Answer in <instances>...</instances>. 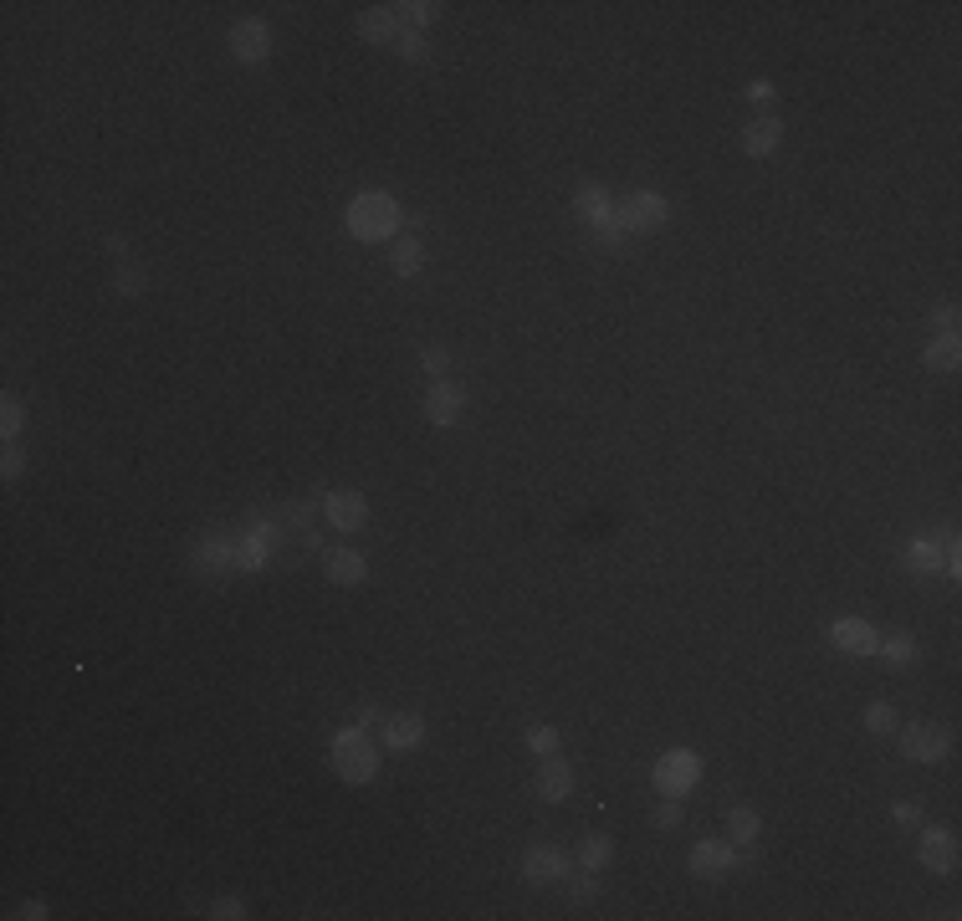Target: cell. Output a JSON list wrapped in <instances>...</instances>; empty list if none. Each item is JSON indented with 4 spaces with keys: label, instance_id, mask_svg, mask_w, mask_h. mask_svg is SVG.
Returning <instances> with one entry per match:
<instances>
[{
    "label": "cell",
    "instance_id": "6da1fadb",
    "mask_svg": "<svg viewBox=\"0 0 962 921\" xmlns=\"http://www.w3.org/2000/svg\"><path fill=\"white\" fill-rule=\"evenodd\" d=\"M348 231H354L359 241H389V236L400 231V205H395V195H379V190L354 195V205H348Z\"/></svg>",
    "mask_w": 962,
    "mask_h": 921
},
{
    "label": "cell",
    "instance_id": "7a4b0ae2",
    "mask_svg": "<svg viewBox=\"0 0 962 921\" xmlns=\"http://www.w3.org/2000/svg\"><path fill=\"white\" fill-rule=\"evenodd\" d=\"M236 538L231 533H221V528H210V533H200L195 538V548H190V574L195 579H205V584H221L226 574H236Z\"/></svg>",
    "mask_w": 962,
    "mask_h": 921
},
{
    "label": "cell",
    "instance_id": "3957f363",
    "mask_svg": "<svg viewBox=\"0 0 962 921\" xmlns=\"http://www.w3.org/2000/svg\"><path fill=\"white\" fill-rule=\"evenodd\" d=\"M333 768L343 783H369L374 768H379V748L364 737V727H343L333 737Z\"/></svg>",
    "mask_w": 962,
    "mask_h": 921
},
{
    "label": "cell",
    "instance_id": "277c9868",
    "mask_svg": "<svg viewBox=\"0 0 962 921\" xmlns=\"http://www.w3.org/2000/svg\"><path fill=\"white\" fill-rule=\"evenodd\" d=\"M666 200L655 195V190H635V195H625L620 205H615V221H620V231L625 236H640V231H661L666 226Z\"/></svg>",
    "mask_w": 962,
    "mask_h": 921
},
{
    "label": "cell",
    "instance_id": "5b68a950",
    "mask_svg": "<svg viewBox=\"0 0 962 921\" xmlns=\"http://www.w3.org/2000/svg\"><path fill=\"white\" fill-rule=\"evenodd\" d=\"M696 778H702V758L696 753H666L661 763H655V773H650V783L661 788V799H686L691 788H696Z\"/></svg>",
    "mask_w": 962,
    "mask_h": 921
},
{
    "label": "cell",
    "instance_id": "8992f818",
    "mask_svg": "<svg viewBox=\"0 0 962 921\" xmlns=\"http://www.w3.org/2000/svg\"><path fill=\"white\" fill-rule=\"evenodd\" d=\"M231 57L236 62H246V67H256V62H267L272 57V47H277V36H272V26L261 21V16H246V21H236L231 26Z\"/></svg>",
    "mask_w": 962,
    "mask_h": 921
},
{
    "label": "cell",
    "instance_id": "52a82bcc",
    "mask_svg": "<svg viewBox=\"0 0 962 921\" xmlns=\"http://www.w3.org/2000/svg\"><path fill=\"white\" fill-rule=\"evenodd\" d=\"M947 748H952L947 727H932V722H911V727H901V753H906L911 763H942Z\"/></svg>",
    "mask_w": 962,
    "mask_h": 921
},
{
    "label": "cell",
    "instance_id": "ba28073f",
    "mask_svg": "<svg viewBox=\"0 0 962 921\" xmlns=\"http://www.w3.org/2000/svg\"><path fill=\"white\" fill-rule=\"evenodd\" d=\"M691 870H696V881H727L737 870V845L732 840H702L691 850Z\"/></svg>",
    "mask_w": 962,
    "mask_h": 921
},
{
    "label": "cell",
    "instance_id": "9c48e42d",
    "mask_svg": "<svg viewBox=\"0 0 962 921\" xmlns=\"http://www.w3.org/2000/svg\"><path fill=\"white\" fill-rule=\"evenodd\" d=\"M916 855H922V865H927L932 875H952V870H957V835H952L947 824H927Z\"/></svg>",
    "mask_w": 962,
    "mask_h": 921
},
{
    "label": "cell",
    "instance_id": "30bf717a",
    "mask_svg": "<svg viewBox=\"0 0 962 921\" xmlns=\"http://www.w3.org/2000/svg\"><path fill=\"white\" fill-rule=\"evenodd\" d=\"M461 410H466V389L451 384V379H430V389H425V420H430V425H456Z\"/></svg>",
    "mask_w": 962,
    "mask_h": 921
},
{
    "label": "cell",
    "instance_id": "8fae6325",
    "mask_svg": "<svg viewBox=\"0 0 962 921\" xmlns=\"http://www.w3.org/2000/svg\"><path fill=\"white\" fill-rule=\"evenodd\" d=\"M568 870H574V865H568V855L558 845H533L528 855H522V881H533V886H553V881H563Z\"/></svg>",
    "mask_w": 962,
    "mask_h": 921
},
{
    "label": "cell",
    "instance_id": "7c38bea8",
    "mask_svg": "<svg viewBox=\"0 0 962 921\" xmlns=\"http://www.w3.org/2000/svg\"><path fill=\"white\" fill-rule=\"evenodd\" d=\"M947 543H952V533H916L906 543V568L911 574H937V568H947Z\"/></svg>",
    "mask_w": 962,
    "mask_h": 921
},
{
    "label": "cell",
    "instance_id": "4fadbf2b",
    "mask_svg": "<svg viewBox=\"0 0 962 921\" xmlns=\"http://www.w3.org/2000/svg\"><path fill=\"white\" fill-rule=\"evenodd\" d=\"M323 574H328V584H338V589H359V584L369 579V563H364L359 548H328V553H323Z\"/></svg>",
    "mask_w": 962,
    "mask_h": 921
},
{
    "label": "cell",
    "instance_id": "5bb4252c",
    "mask_svg": "<svg viewBox=\"0 0 962 921\" xmlns=\"http://www.w3.org/2000/svg\"><path fill=\"white\" fill-rule=\"evenodd\" d=\"M829 640H835L840 650H850V655H876V650H881L876 625H870V620H855V614H845V620L829 625Z\"/></svg>",
    "mask_w": 962,
    "mask_h": 921
},
{
    "label": "cell",
    "instance_id": "9a60e30c",
    "mask_svg": "<svg viewBox=\"0 0 962 921\" xmlns=\"http://www.w3.org/2000/svg\"><path fill=\"white\" fill-rule=\"evenodd\" d=\"M400 31H405V16H400V6H369V11H359V36L369 41V47H384V41H400Z\"/></svg>",
    "mask_w": 962,
    "mask_h": 921
},
{
    "label": "cell",
    "instance_id": "2e32d148",
    "mask_svg": "<svg viewBox=\"0 0 962 921\" xmlns=\"http://www.w3.org/2000/svg\"><path fill=\"white\" fill-rule=\"evenodd\" d=\"M323 512H328V522L338 533H359L364 522H369V502L359 497V492H328L323 497Z\"/></svg>",
    "mask_w": 962,
    "mask_h": 921
},
{
    "label": "cell",
    "instance_id": "e0dca14e",
    "mask_svg": "<svg viewBox=\"0 0 962 921\" xmlns=\"http://www.w3.org/2000/svg\"><path fill=\"white\" fill-rule=\"evenodd\" d=\"M533 783H538V799H543V804H563L568 794H574V768H568L563 758H553V753H548Z\"/></svg>",
    "mask_w": 962,
    "mask_h": 921
},
{
    "label": "cell",
    "instance_id": "ac0fdd59",
    "mask_svg": "<svg viewBox=\"0 0 962 921\" xmlns=\"http://www.w3.org/2000/svg\"><path fill=\"white\" fill-rule=\"evenodd\" d=\"M384 742L395 753H415L420 742H425V717L420 712H400V717H389L384 722Z\"/></svg>",
    "mask_w": 962,
    "mask_h": 921
},
{
    "label": "cell",
    "instance_id": "d6986e66",
    "mask_svg": "<svg viewBox=\"0 0 962 921\" xmlns=\"http://www.w3.org/2000/svg\"><path fill=\"white\" fill-rule=\"evenodd\" d=\"M574 210L584 215L589 226H604L609 215H615V200H609V190H604V185H594V180H589V185H579V190H574Z\"/></svg>",
    "mask_w": 962,
    "mask_h": 921
},
{
    "label": "cell",
    "instance_id": "ffe728a7",
    "mask_svg": "<svg viewBox=\"0 0 962 921\" xmlns=\"http://www.w3.org/2000/svg\"><path fill=\"white\" fill-rule=\"evenodd\" d=\"M778 139H783V123H778V118H753L748 128H742V149H748L753 159L773 154V149H778Z\"/></svg>",
    "mask_w": 962,
    "mask_h": 921
},
{
    "label": "cell",
    "instance_id": "44dd1931",
    "mask_svg": "<svg viewBox=\"0 0 962 921\" xmlns=\"http://www.w3.org/2000/svg\"><path fill=\"white\" fill-rule=\"evenodd\" d=\"M758 835H763V819H758V809H748V804L727 809V840H732L737 850L758 845Z\"/></svg>",
    "mask_w": 962,
    "mask_h": 921
},
{
    "label": "cell",
    "instance_id": "7402d4cb",
    "mask_svg": "<svg viewBox=\"0 0 962 921\" xmlns=\"http://www.w3.org/2000/svg\"><path fill=\"white\" fill-rule=\"evenodd\" d=\"M957 364H962V343H957V333H937V338L927 343V369L952 374Z\"/></svg>",
    "mask_w": 962,
    "mask_h": 921
},
{
    "label": "cell",
    "instance_id": "603a6c76",
    "mask_svg": "<svg viewBox=\"0 0 962 921\" xmlns=\"http://www.w3.org/2000/svg\"><path fill=\"white\" fill-rule=\"evenodd\" d=\"M389 261H395V277H420V267H425V246H420L415 236H400V241H395V256H389Z\"/></svg>",
    "mask_w": 962,
    "mask_h": 921
},
{
    "label": "cell",
    "instance_id": "cb8c5ba5",
    "mask_svg": "<svg viewBox=\"0 0 962 921\" xmlns=\"http://www.w3.org/2000/svg\"><path fill=\"white\" fill-rule=\"evenodd\" d=\"M563 886H568V896H574V901L584 906V901H594V896H599V870L579 865V870H568V875H563Z\"/></svg>",
    "mask_w": 962,
    "mask_h": 921
},
{
    "label": "cell",
    "instance_id": "d4e9b609",
    "mask_svg": "<svg viewBox=\"0 0 962 921\" xmlns=\"http://www.w3.org/2000/svg\"><path fill=\"white\" fill-rule=\"evenodd\" d=\"M144 287H149V272L134 267V261H123V267L113 272V297H139Z\"/></svg>",
    "mask_w": 962,
    "mask_h": 921
},
{
    "label": "cell",
    "instance_id": "484cf974",
    "mask_svg": "<svg viewBox=\"0 0 962 921\" xmlns=\"http://www.w3.org/2000/svg\"><path fill=\"white\" fill-rule=\"evenodd\" d=\"M609 860H615V840H609V835H589V840L579 845V865H589V870H604Z\"/></svg>",
    "mask_w": 962,
    "mask_h": 921
},
{
    "label": "cell",
    "instance_id": "4316f807",
    "mask_svg": "<svg viewBox=\"0 0 962 921\" xmlns=\"http://www.w3.org/2000/svg\"><path fill=\"white\" fill-rule=\"evenodd\" d=\"M865 727L886 737V732H896V727H901V717H896L891 701H870V707H865Z\"/></svg>",
    "mask_w": 962,
    "mask_h": 921
},
{
    "label": "cell",
    "instance_id": "83f0119b",
    "mask_svg": "<svg viewBox=\"0 0 962 921\" xmlns=\"http://www.w3.org/2000/svg\"><path fill=\"white\" fill-rule=\"evenodd\" d=\"M282 517H287V528L297 533V543H318V533L308 528V517H313V512H308V502H287V507H282Z\"/></svg>",
    "mask_w": 962,
    "mask_h": 921
},
{
    "label": "cell",
    "instance_id": "f1b7e54d",
    "mask_svg": "<svg viewBox=\"0 0 962 921\" xmlns=\"http://www.w3.org/2000/svg\"><path fill=\"white\" fill-rule=\"evenodd\" d=\"M876 655H886L891 666H911V661H916V640H911V635H891V640H881Z\"/></svg>",
    "mask_w": 962,
    "mask_h": 921
},
{
    "label": "cell",
    "instance_id": "f546056e",
    "mask_svg": "<svg viewBox=\"0 0 962 921\" xmlns=\"http://www.w3.org/2000/svg\"><path fill=\"white\" fill-rule=\"evenodd\" d=\"M558 742H563V732H558L553 722H538V727H528V748H533L538 758H548V753L558 748Z\"/></svg>",
    "mask_w": 962,
    "mask_h": 921
},
{
    "label": "cell",
    "instance_id": "4dcf8cb0",
    "mask_svg": "<svg viewBox=\"0 0 962 921\" xmlns=\"http://www.w3.org/2000/svg\"><path fill=\"white\" fill-rule=\"evenodd\" d=\"M26 425V405L16 400V394H6V405H0V430H6V441H16Z\"/></svg>",
    "mask_w": 962,
    "mask_h": 921
},
{
    "label": "cell",
    "instance_id": "1f68e13d",
    "mask_svg": "<svg viewBox=\"0 0 962 921\" xmlns=\"http://www.w3.org/2000/svg\"><path fill=\"white\" fill-rule=\"evenodd\" d=\"M395 47H400V57H405V62H415V67L430 57V47H425V36H420V31H400Z\"/></svg>",
    "mask_w": 962,
    "mask_h": 921
},
{
    "label": "cell",
    "instance_id": "d6a6232c",
    "mask_svg": "<svg viewBox=\"0 0 962 921\" xmlns=\"http://www.w3.org/2000/svg\"><path fill=\"white\" fill-rule=\"evenodd\" d=\"M400 16L410 26H430L435 16H441V6H435V0H410V6H400Z\"/></svg>",
    "mask_w": 962,
    "mask_h": 921
},
{
    "label": "cell",
    "instance_id": "836d02e7",
    "mask_svg": "<svg viewBox=\"0 0 962 921\" xmlns=\"http://www.w3.org/2000/svg\"><path fill=\"white\" fill-rule=\"evenodd\" d=\"M210 916H215V921H241V916H246V901H241V896H221V901L210 906Z\"/></svg>",
    "mask_w": 962,
    "mask_h": 921
},
{
    "label": "cell",
    "instance_id": "e575fe53",
    "mask_svg": "<svg viewBox=\"0 0 962 921\" xmlns=\"http://www.w3.org/2000/svg\"><path fill=\"white\" fill-rule=\"evenodd\" d=\"M0 471H6V481H16V476H21V471H26V451H21V446H16V441H11V446H6V461H0Z\"/></svg>",
    "mask_w": 962,
    "mask_h": 921
},
{
    "label": "cell",
    "instance_id": "d590c367",
    "mask_svg": "<svg viewBox=\"0 0 962 921\" xmlns=\"http://www.w3.org/2000/svg\"><path fill=\"white\" fill-rule=\"evenodd\" d=\"M420 364H425V369H430V374H435V379H441V374H446V364H451V359H446V348H420Z\"/></svg>",
    "mask_w": 962,
    "mask_h": 921
},
{
    "label": "cell",
    "instance_id": "8d00e7d4",
    "mask_svg": "<svg viewBox=\"0 0 962 921\" xmlns=\"http://www.w3.org/2000/svg\"><path fill=\"white\" fill-rule=\"evenodd\" d=\"M655 824H661V829H676V824H681V799H666L661 809H655Z\"/></svg>",
    "mask_w": 962,
    "mask_h": 921
},
{
    "label": "cell",
    "instance_id": "74e56055",
    "mask_svg": "<svg viewBox=\"0 0 962 921\" xmlns=\"http://www.w3.org/2000/svg\"><path fill=\"white\" fill-rule=\"evenodd\" d=\"M891 819H896V824H922V804H911V799H906V804H896V809H891Z\"/></svg>",
    "mask_w": 962,
    "mask_h": 921
},
{
    "label": "cell",
    "instance_id": "f35d334b",
    "mask_svg": "<svg viewBox=\"0 0 962 921\" xmlns=\"http://www.w3.org/2000/svg\"><path fill=\"white\" fill-rule=\"evenodd\" d=\"M748 98H753V103H773L778 93H773V82H768V77H758V82H748Z\"/></svg>",
    "mask_w": 962,
    "mask_h": 921
},
{
    "label": "cell",
    "instance_id": "ab89813d",
    "mask_svg": "<svg viewBox=\"0 0 962 921\" xmlns=\"http://www.w3.org/2000/svg\"><path fill=\"white\" fill-rule=\"evenodd\" d=\"M16 916H26V921H41V916H47V906H41V901H26Z\"/></svg>",
    "mask_w": 962,
    "mask_h": 921
},
{
    "label": "cell",
    "instance_id": "60d3db41",
    "mask_svg": "<svg viewBox=\"0 0 962 921\" xmlns=\"http://www.w3.org/2000/svg\"><path fill=\"white\" fill-rule=\"evenodd\" d=\"M108 251H113V261H128V241L123 236H108Z\"/></svg>",
    "mask_w": 962,
    "mask_h": 921
}]
</instances>
